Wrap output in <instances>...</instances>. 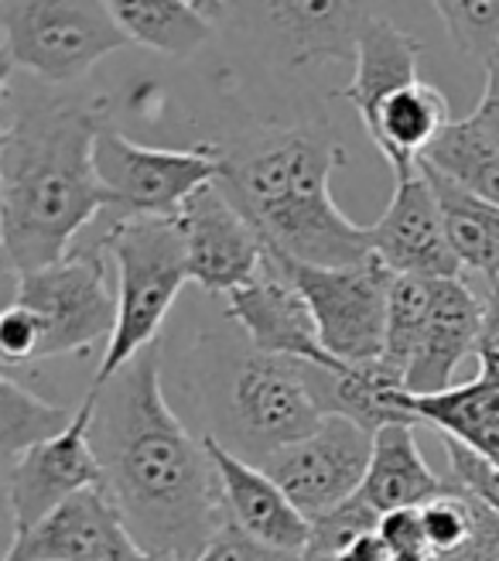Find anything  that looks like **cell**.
Here are the masks:
<instances>
[{"instance_id":"6da1fadb","label":"cell","mask_w":499,"mask_h":561,"mask_svg":"<svg viewBox=\"0 0 499 561\" xmlns=\"http://www.w3.org/2000/svg\"><path fill=\"white\" fill-rule=\"evenodd\" d=\"M93 390L90 442L127 535L154 558L196 561L223 527L227 503L206 442L164 401L158 343Z\"/></svg>"},{"instance_id":"7a4b0ae2","label":"cell","mask_w":499,"mask_h":561,"mask_svg":"<svg viewBox=\"0 0 499 561\" xmlns=\"http://www.w3.org/2000/svg\"><path fill=\"white\" fill-rule=\"evenodd\" d=\"M100 106L32 103L0 134V250L4 274L24 277L69 257L82 227L106 213L96 175Z\"/></svg>"},{"instance_id":"3957f363","label":"cell","mask_w":499,"mask_h":561,"mask_svg":"<svg viewBox=\"0 0 499 561\" xmlns=\"http://www.w3.org/2000/svg\"><path fill=\"white\" fill-rule=\"evenodd\" d=\"M346 148L325 127H257L223 145V188L267 250L309 267H352L373 257L370 227L332 199Z\"/></svg>"},{"instance_id":"277c9868","label":"cell","mask_w":499,"mask_h":561,"mask_svg":"<svg viewBox=\"0 0 499 561\" xmlns=\"http://www.w3.org/2000/svg\"><path fill=\"white\" fill-rule=\"evenodd\" d=\"M100 247L117 264V329L93 387L114 380L130 359L158 343V329L169 319L188 274L185 240L175 219H124L109 222Z\"/></svg>"},{"instance_id":"5b68a950","label":"cell","mask_w":499,"mask_h":561,"mask_svg":"<svg viewBox=\"0 0 499 561\" xmlns=\"http://www.w3.org/2000/svg\"><path fill=\"white\" fill-rule=\"evenodd\" d=\"M130 45L109 4H72V0H8L0 4V55L4 87L14 69L32 72L55 87L86 76L109 51Z\"/></svg>"},{"instance_id":"8992f818","label":"cell","mask_w":499,"mask_h":561,"mask_svg":"<svg viewBox=\"0 0 499 561\" xmlns=\"http://www.w3.org/2000/svg\"><path fill=\"white\" fill-rule=\"evenodd\" d=\"M96 175L106 192V219H175L199 188L223 175V145L148 148L117 127L96 137Z\"/></svg>"},{"instance_id":"52a82bcc","label":"cell","mask_w":499,"mask_h":561,"mask_svg":"<svg viewBox=\"0 0 499 561\" xmlns=\"http://www.w3.org/2000/svg\"><path fill=\"white\" fill-rule=\"evenodd\" d=\"M294 280L301 298L309 301L322 346L352 367L383 359L386 340V305H391L394 277L376 257L352 267H309L267 250Z\"/></svg>"},{"instance_id":"ba28073f","label":"cell","mask_w":499,"mask_h":561,"mask_svg":"<svg viewBox=\"0 0 499 561\" xmlns=\"http://www.w3.org/2000/svg\"><path fill=\"white\" fill-rule=\"evenodd\" d=\"M11 301L35 312L42 325L38 359L90 350L117 329V298L106 285L103 247L69 250V257L59 264L18 277Z\"/></svg>"},{"instance_id":"9c48e42d","label":"cell","mask_w":499,"mask_h":561,"mask_svg":"<svg viewBox=\"0 0 499 561\" xmlns=\"http://www.w3.org/2000/svg\"><path fill=\"white\" fill-rule=\"evenodd\" d=\"M373 459V435L343 414H328L318 432L288 448H277L257 466L285 490L294 507L318 520L359 496Z\"/></svg>"},{"instance_id":"30bf717a","label":"cell","mask_w":499,"mask_h":561,"mask_svg":"<svg viewBox=\"0 0 499 561\" xmlns=\"http://www.w3.org/2000/svg\"><path fill=\"white\" fill-rule=\"evenodd\" d=\"M233 421L257 462L318 432L328 417L304 374V363L250 353L230 390Z\"/></svg>"},{"instance_id":"8fae6325","label":"cell","mask_w":499,"mask_h":561,"mask_svg":"<svg viewBox=\"0 0 499 561\" xmlns=\"http://www.w3.org/2000/svg\"><path fill=\"white\" fill-rule=\"evenodd\" d=\"M93 414H96V390L82 398L72 428L66 435L51 438L4 466V493H8L14 535H24V530L42 524L66 500L86 490H103V469L90 442Z\"/></svg>"},{"instance_id":"7c38bea8","label":"cell","mask_w":499,"mask_h":561,"mask_svg":"<svg viewBox=\"0 0 499 561\" xmlns=\"http://www.w3.org/2000/svg\"><path fill=\"white\" fill-rule=\"evenodd\" d=\"M185 240L188 274L212 295H233L250 285L267 257V243L219 182L199 188L175 216Z\"/></svg>"},{"instance_id":"4fadbf2b","label":"cell","mask_w":499,"mask_h":561,"mask_svg":"<svg viewBox=\"0 0 499 561\" xmlns=\"http://www.w3.org/2000/svg\"><path fill=\"white\" fill-rule=\"evenodd\" d=\"M227 316L240 322L250 335L254 353L264 356H285L304 367H318L332 374L352 370V363H343L322 346V335L309 301L301 298L294 280L281 271L270 254L264 257L260 274L250 285L227 295Z\"/></svg>"},{"instance_id":"5bb4252c","label":"cell","mask_w":499,"mask_h":561,"mask_svg":"<svg viewBox=\"0 0 499 561\" xmlns=\"http://www.w3.org/2000/svg\"><path fill=\"white\" fill-rule=\"evenodd\" d=\"M373 257L391 274L462 277V264L449 243L445 216L425 172L397 182L386 213L370 227Z\"/></svg>"},{"instance_id":"9a60e30c","label":"cell","mask_w":499,"mask_h":561,"mask_svg":"<svg viewBox=\"0 0 499 561\" xmlns=\"http://www.w3.org/2000/svg\"><path fill=\"white\" fill-rule=\"evenodd\" d=\"M202 442H206V453L219 472L227 517L236 527H243L250 538H257L277 551L304 554L309 535H312V520L285 496V490L277 486L257 462L230 453L216 435H206Z\"/></svg>"},{"instance_id":"2e32d148","label":"cell","mask_w":499,"mask_h":561,"mask_svg":"<svg viewBox=\"0 0 499 561\" xmlns=\"http://www.w3.org/2000/svg\"><path fill=\"white\" fill-rule=\"evenodd\" d=\"M483 325V298L462 277H434V301L425 340L407 367V394L431 398L452 390L459 363L476 353Z\"/></svg>"},{"instance_id":"e0dca14e","label":"cell","mask_w":499,"mask_h":561,"mask_svg":"<svg viewBox=\"0 0 499 561\" xmlns=\"http://www.w3.org/2000/svg\"><path fill=\"white\" fill-rule=\"evenodd\" d=\"M124 541L127 527L103 490H86L66 500L42 524L14 535L4 561H103Z\"/></svg>"},{"instance_id":"ac0fdd59","label":"cell","mask_w":499,"mask_h":561,"mask_svg":"<svg viewBox=\"0 0 499 561\" xmlns=\"http://www.w3.org/2000/svg\"><path fill=\"white\" fill-rule=\"evenodd\" d=\"M418 59L421 42L376 11L359 38L349 87H343L336 96L352 103L363 127H370L386 100L418 82Z\"/></svg>"},{"instance_id":"d6986e66","label":"cell","mask_w":499,"mask_h":561,"mask_svg":"<svg viewBox=\"0 0 499 561\" xmlns=\"http://www.w3.org/2000/svg\"><path fill=\"white\" fill-rule=\"evenodd\" d=\"M304 374H309V383L325 414H343L356 421L359 428H367L370 435L391 425H407V428L421 425L404 404L407 398L404 374L386 367L383 359L363 363V367H352L346 374H332L318 367H304Z\"/></svg>"},{"instance_id":"ffe728a7","label":"cell","mask_w":499,"mask_h":561,"mask_svg":"<svg viewBox=\"0 0 499 561\" xmlns=\"http://www.w3.org/2000/svg\"><path fill=\"white\" fill-rule=\"evenodd\" d=\"M445 490V476H438L428 466L418 442H414V428L391 425L373 435V459L359 496L380 517L397 511H421Z\"/></svg>"},{"instance_id":"44dd1931","label":"cell","mask_w":499,"mask_h":561,"mask_svg":"<svg viewBox=\"0 0 499 561\" xmlns=\"http://www.w3.org/2000/svg\"><path fill=\"white\" fill-rule=\"evenodd\" d=\"M452 124V110L441 90L428 82H414V87L394 93L380 106L376 121L367 127L380 154L391 161L394 179L407 182L421 172V154L434 145V137Z\"/></svg>"},{"instance_id":"7402d4cb","label":"cell","mask_w":499,"mask_h":561,"mask_svg":"<svg viewBox=\"0 0 499 561\" xmlns=\"http://www.w3.org/2000/svg\"><path fill=\"white\" fill-rule=\"evenodd\" d=\"M373 4H270V21L281 27L294 66L343 59L356 66L359 38L373 18Z\"/></svg>"},{"instance_id":"603a6c76","label":"cell","mask_w":499,"mask_h":561,"mask_svg":"<svg viewBox=\"0 0 499 561\" xmlns=\"http://www.w3.org/2000/svg\"><path fill=\"white\" fill-rule=\"evenodd\" d=\"M404 404L421 425H431L441 435L476 448L483 459L499 469V377L479 370L468 383H459L445 394H407Z\"/></svg>"},{"instance_id":"cb8c5ba5","label":"cell","mask_w":499,"mask_h":561,"mask_svg":"<svg viewBox=\"0 0 499 561\" xmlns=\"http://www.w3.org/2000/svg\"><path fill=\"white\" fill-rule=\"evenodd\" d=\"M421 164L465 188L483 203L499 206V134L489 130L476 114L452 121L421 154Z\"/></svg>"},{"instance_id":"d4e9b609","label":"cell","mask_w":499,"mask_h":561,"mask_svg":"<svg viewBox=\"0 0 499 561\" xmlns=\"http://www.w3.org/2000/svg\"><path fill=\"white\" fill-rule=\"evenodd\" d=\"M421 172L428 175L438 195L449 243L455 250L462 271H473L483 280H499V206L476 199V195H468L465 188L452 185L449 179H441L425 164H421Z\"/></svg>"},{"instance_id":"484cf974","label":"cell","mask_w":499,"mask_h":561,"mask_svg":"<svg viewBox=\"0 0 499 561\" xmlns=\"http://www.w3.org/2000/svg\"><path fill=\"white\" fill-rule=\"evenodd\" d=\"M114 18L130 42L154 51L188 59L212 38V11L206 4L185 0H134V4H109Z\"/></svg>"},{"instance_id":"4316f807","label":"cell","mask_w":499,"mask_h":561,"mask_svg":"<svg viewBox=\"0 0 499 561\" xmlns=\"http://www.w3.org/2000/svg\"><path fill=\"white\" fill-rule=\"evenodd\" d=\"M76 411L48 404L27 387L0 377V456L4 466L72 428Z\"/></svg>"},{"instance_id":"83f0119b","label":"cell","mask_w":499,"mask_h":561,"mask_svg":"<svg viewBox=\"0 0 499 561\" xmlns=\"http://www.w3.org/2000/svg\"><path fill=\"white\" fill-rule=\"evenodd\" d=\"M434 301V277L397 274L386 305V340H383V363L407 377V367L418 353L425 329L431 319Z\"/></svg>"},{"instance_id":"f1b7e54d","label":"cell","mask_w":499,"mask_h":561,"mask_svg":"<svg viewBox=\"0 0 499 561\" xmlns=\"http://www.w3.org/2000/svg\"><path fill=\"white\" fill-rule=\"evenodd\" d=\"M380 520L383 517L370 507L363 496L346 500L343 507H336V511H328L325 517L312 520L309 548H304L301 561H332V558H339L359 538L376 535Z\"/></svg>"},{"instance_id":"f546056e","label":"cell","mask_w":499,"mask_h":561,"mask_svg":"<svg viewBox=\"0 0 499 561\" xmlns=\"http://www.w3.org/2000/svg\"><path fill=\"white\" fill-rule=\"evenodd\" d=\"M483 507L468 503L455 493H441L438 500H431L428 507H421V520H425V538H428V551L445 558V554H459L468 545L476 541L479 524H483Z\"/></svg>"},{"instance_id":"4dcf8cb0","label":"cell","mask_w":499,"mask_h":561,"mask_svg":"<svg viewBox=\"0 0 499 561\" xmlns=\"http://www.w3.org/2000/svg\"><path fill=\"white\" fill-rule=\"evenodd\" d=\"M438 18L445 21L449 35L462 55H473L483 66L499 55V4L489 0H449V4H434Z\"/></svg>"},{"instance_id":"1f68e13d","label":"cell","mask_w":499,"mask_h":561,"mask_svg":"<svg viewBox=\"0 0 499 561\" xmlns=\"http://www.w3.org/2000/svg\"><path fill=\"white\" fill-rule=\"evenodd\" d=\"M445 453H449V476H445L449 493L499 517V469L489 459H483L476 448H468L449 435H445Z\"/></svg>"},{"instance_id":"d6a6232c","label":"cell","mask_w":499,"mask_h":561,"mask_svg":"<svg viewBox=\"0 0 499 561\" xmlns=\"http://www.w3.org/2000/svg\"><path fill=\"white\" fill-rule=\"evenodd\" d=\"M196 561H301V554L277 551L257 538H250L243 527H236L227 517L223 527L216 530V538L209 541V548Z\"/></svg>"},{"instance_id":"836d02e7","label":"cell","mask_w":499,"mask_h":561,"mask_svg":"<svg viewBox=\"0 0 499 561\" xmlns=\"http://www.w3.org/2000/svg\"><path fill=\"white\" fill-rule=\"evenodd\" d=\"M0 353L8 363H35L42 353V325L24 305H8L0 316Z\"/></svg>"},{"instance_id":"e575fe53","label":"cell","mask_w":499,"mask_h":561,"mask_svg":"<svg viewBox=\"0 0 499 561\" xmlns=\"http://www.w3.org/2000/svg\"><path fill=\"white\" fill-rule=\"evenodd\" d=\"M380 538L391 554H407V551H428L425 538V520L421 511H397L380 520Z\"/></svg>"},{"instance_id":"d590c367","label":"cell","mask_w":499,"mask_h":561,"mask_svg":"<svg viewBox=\"0 0 499 561\" xmlns=\"http://www.w3.org/2000/svg\"><path fill=\"white\" fill-rule=\"evenodd\" d=\"M479 370L499 377V280H486V298H483V325H479V343H476Z\"/></svg>"},{"instance_id":"8d00e7d4","label":"cell","mask_w":499,"mask_h":561,"mask_svg":"<svg viewBox=\"0 0 499 561\" xmlns=\"http://www.w3.org/2000/svg\"><path fill=\"white\" fill-rule=\"evenodd\" d=\"M476 117L499 134V55L486 62V87H483V100L476 106Z\"/></svg>"},{"instance_id":"74e56055","label":"cell","mask_w":499,"mask_h":561,"mask_svg":"<svg viewBox=\"0 0 499 561\" xmlns=\"http://www.w3.org/2000/svg\"><path fill=\"white\" fill-rule=\"evenodd\" d=\"M476 561H499V517L483 514L479 535H476Z\"/></svg>"},{"instance_id":"f35d334b","label":"cell","mask_w":499,"mask_h":561,"mask_svg":"<svg viewBox=\"0 0 499 561\" xmlns=\"http://www.w3.org/2000/svg\"><path fill=\"white\" fill-rule=\"evenodd\" d=\"M391 558V551H386L383 538H380V530L376 535H367V538H359L352 548H346L339 558H332V561H386Z\"/></svg>"},{"instance_id":"ab89813d","label":"cell","mask_w":499,"mask_h":561,"mask_svg":"<svg viewBox=\"0 0 499 561\" xmlns=\"http://www.w3.org/2000/svg\"><path fill=\"white\" fill-rule=\"evenodd\" d=\"M103 561H154V554L141 551V548L134 545V538H130V541H124L114 554H106Z\"/></svg>"},{"instance_id":"60d3db41","label":"cell","mask_w":499,"mask_h":561,"mask_svg":"<svg viewBox=\"0 0 499 561\" xmlns=\"http://www.w3.org/2000/svg\"><path fill=\"white\" fill-rule=\"evenodd\" d=\"M386 561H438L431 551H407V554H391Z\"/></svg>"},{"instance_id":"b9f144b4","label":"cell","mask_w":499,"mask_h":561,"mask_svg":"<svg viewBox=\"0 0 499 561\" xmlns=\"http://www.w3.org/2000/svg\"><path fill=\"white\" fill-rule=\"evenodd\" d=\"M438 558V554H434ZM438 561H476V541L468 545L465 551H459V554H445V558H438Z\"/></svg>"},{"instance_id":"7bdbcfd3","label":"cell","mask_w":499,"mask_h":561,"mask_svg":"<svg viewBox=\"0 0 499 561\" xmlns=\"http://www.w3.org/2000/svg\"><path fill=\"white\" fill-rule=\"evenodd\" d=\"M154 561H182V558H154Z\"/></svg>"}]
</instances>
